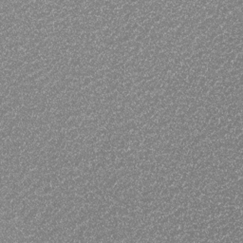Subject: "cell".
Instances as JSON below:
<instances>
[{"label":"cell","mask_w":243,"mask_h":243,"mask_svg":"<svg viewBox=\"0 0 243 243\" xmlns=\"http://www.w3.org/2000/svg\"><path fill=\"white\" fill-rule=\"evenodd\" d=\"M79 135H80L79 131L76 127L69 128V129H66V141H74V140H76V138L78 137Z\"/></svg>","instance_id":"6da1fadb"},{"label":"cell","mask_w":243,"mask_h":243,"mask_svg":"<svg viewBox=\"0 0 243 243\" xmlns=\"http://www.w3.org/2000/svg\"><path fill=\"white\" fill-rule=\"evenodd\" d=\"M47 111V103H39L38 105L35 106V108H34V114H43Z\"/></svg>","instance_id":"7a4b0ae2"},{"label":"cell","mask_w":243,"mask_h":243,"mask_svg":"<svg viewBox=\"0 0 243 243\" xmlns=\"http://www.w3.org/2000/svg\"><path fill=\"white\" fill-rule=\"evenodd\" d=\"M89 187H87L86 183L78 185V186H76V188H75V192H76V194H77V195H81V196L86 195L87 192H89Z\"/></svg>","instance_id":"3957f363"},{"label":"cell","mask_w":243,"mask_h":243,"mask_svg":"<svg viewBox=\"0 0 243 243\" xmlns=\"http://www.w3.org/2000/svg\"><path fill=\"white\" fill-rule=\"evenodd\" d=\"M84 197V201L85 203H92L93 200L95 199V198L97 197L96 194L94 193V191H89L86 195L83 196Z\"/></svg>","instance_id":"277c9868"},{"label":"cell","mask_w":243,"mask_h":243,"mask_svg":"<svg viewBox=\"0 0 243 243\" xmlns=\"http://www.w3.org/2000/svg\"><path fill=\"white\" fill-rule=\"evenodd\" d=\"M33 180H34V179H33L32 177H30V175H26L25 177H24V179H22L21 183L23 184L24 188H29V187H30V186L32 185Z\"/></svg>","instance_id":"5b68a950"},{"label":"cell","mask_w":243,"mask_h":243,"mask_svg":"<svg viewBox=\"0 0 243 243\" xmlns=\"http://www.w3.org/2000/svg\"><path fill=\"white\" fill-rule=\"evenodd\" d=\"M69 65L72 68H77V66H79L81 65V57L78 55H75V56H72L69 60Z\"/></svg>","instance_id":"8992f818"},{"label":"cell","mask_w":243,"mask_h":243,"mask_svg":"<svg viewBox=\"0 0 243 243\" xmlns=\"http://www.w3.org/2000/svg\"><path fill=\"white\" fill-rule=\"evenodd\" d=\"M75 207V204L73 202V200H69V201H66V202L63 204V206H62V210L65 211L66 214L69 213V211H71L72 209H73Z\"/></svg>","instance_id":"52a82bcc"},{"label":"cell","mask_w":243,"mask_h":243,"mask_svg":"<svg viewBox=\"0 0 243 243\" xmlns=\"http://www.w3.org/2000/svg\"><path fill=\"white\" fill-rule=\"evenodd\" d=\"M21 70L24 72V73L26 74H32L33 72H34V69L32 68V63H25L24 66H23V68L21 69Z\"/></svg>","instance_id":"ba28073f"},{"label":"cell","mask_w":243,"mask_h":243,"mask_svg":"<svg viewBox=\"0 0 243 243\" xmlns=\"http://www.w3.org/2000/svg\"><path fill=\"white\" fill-rule=\"evenodd\" d=\"M127 173H128V169H127L126 166L119 168V169L116 170V172H115V174L117 175V177H118L119 179L123 178V177H126V176H127Z\"/></svg>","instance_id":"9c48e42d"},{"label":"cell","mask_w":243,"mask_h":243,"mask_svg":"<svg viewBox=\"0 0 243 243\" xmlns=\"http://www.w3.org/2000/svg\"><path fill=\"white\" fill-rule=\"evenodd\" d=\"M12 222L13 223V225L16 227L17 229H22L23 228V226L25 225L24 224V220H23V218H21V216H16L14 219L12 220Z\"/></svg>","instance_id":"30bf717a"},{"label":"cell","mask_w":243,"mask_h":243,"mask_svg":"<svg viewBox=\"0 0 243 243\" xmlns=\"http://www.w3.org/2000/svg\"><path fill=\"white\" fill-rule=\"evenodd\" d=\"M73 202L75 204V206H77V207H82L83 204L85 203V201H84V197L81 195H75V197L73 199Z\"/></svg>","instance_id":"8fae6325"},{"label":"cell","mask_w":243,"mask_h":243,"mask_svg":"<svg viewBox=\"0 0 243 243\" xmlns=\"http://www.w3.org/2000/svg\"><path fill=\"white\" fill-rule=\"evenodd\" d=\"M91 83H92L91 77H89V76H83L82 77V80H81V86H82V87L89 86L91 84Z\"/></svg>","instance_id":"7c38bea8"},{"label":"cell","mask_w":243,"mask_h":243,"mask_svg":"<svg viewBox=\"0 0 243 243\" xmlns=\"http://www.w3.org/2000/svg\"><path fill=\"white\" fill-rule=\"evenodd\" d=\"M50 56V48H45L40 50V58L46 59Z\"/></svg>","instance_id":"4fadbf2b"},{"label":"cell","mask_w":243,"mask_h":243,"mask_svg":"<svg viewBox=\"0 0 243 243\" xmlns=\"http://www.w3.org/2000/svg\"><path fill=\"white\" fill-rule=\"evenodd\" d=\"M37 81L40 83V84H42V85H43V86H46L47 85H48V84H49V83L51 82V81H50V79L49 78V76L47 75V74L43 75L42 77H40V78H39Z\"/></svg>","instance_id":"5bb4252c"},{"label":"cell","mask_w":243,"mask_h":243,"mask_svg":"<svg viewBox=\"0 0 243 243\" xmlns=\"http://www.w3.org/2000/svg\"><path fill=\"white\" fill-rule=\"evenodd\" d=\"M42 189H43L44 194H50L51 191L53 190V186L51 185V183H45L42 186Z\"/></svg>","instance_id":"9a60e30c"},{"label":"cell","mask_w":243,"mask_h":243,"mask_svg":"<svg viewBox=\"0 0 243 243\" xmlns=\"http://www.w3.org/2000/svg\"><path fill=\"white\" fill-rule=\"evenodd\" d=\"M101 30H102V34H103L104 37H108V36L112 35V30H111V29L109 27H108V26L104 27Z\"/></svg>","instance_id":"2e32d148"},{"label":"cell","mask_w":243,"mask_h":243,"mask_svg":"<svg viewBox=\"0 0 243 243\" xmlns=\"http://www.w3.org/2000/svg\"><path fill=\"white\" fill-rule=\"evenodd\" d=\"M42 179V182L45 183H50L51 182V177H50V174L49 173H47V174H43L42 177L40 178Z\"/></svg>","instance_id":"e0dca14e"},{"label":"cell","mask_w":243,"mask_h":243,"mask_svg":"<svg viewBox=\"0 0 243 243\" xmlns=\"http://www.w3.org/2000/svg\"><path fill=\"white\" fill-rule=\"evenodd\" d=\"M74 78H75V77L71 76V75H69V76H66V79L64 80L65 84H66V86H69V85L72 84V83H74Z\"/></svg>","instance_id":"ac0fdd59"},{"label":"cell","mask_w":243,"mask_h":243,"mask_svg":"<svg viewBox=\"0 0 243 243\" xmlns=\"http://www.w3.org/2000/svg\"><path fill=\"white\" fill-rule=\"evenodd\" d=\"M48 144H49V146L55 147V146H56V144H57V138H55V137L51 138V139L49 140V141L48 142Z\"/></svg>","instance_id":"d6986e66"}]
</instances>
